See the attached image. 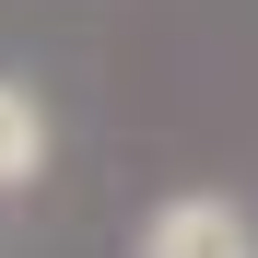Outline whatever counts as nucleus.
I'll use <instances>...</instances> for the list:
<instances>
[{
	"mask_svg": "<svg viewBox=\"0 0 258 258\" xmlns=\"http://www.w3.org/2000/svg\"><path fill=\"white\" fill-rule=\"evenodd\" d=\"M47 176V106L24 94V82H0V200Z\"/></svg>",
	"mask_w": 258,
	"mask_h": 258,
	"instance_id": "2",
	"label": "nucleus"
},
{
	"mask_svg": "<svg viewBox=\"0 0 258 258\" xmlns=\"http://www.w3.org/2000/svg\"><path fill=\"white\" fill-rule=\"evenodd\" d=\"M129 258H258V223H246V200H223V188H176V200L141 211Z\"/></svg>",
	"mask_w": 258,
	"mask_h": 258,
	"instance_id": "1",
	"label": "nucleus"
}]
</instances>
